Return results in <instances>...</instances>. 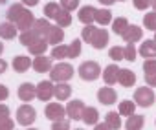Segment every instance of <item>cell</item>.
<instances>
[{"label":"cell","instance_id":"obj_1","mask_svg":"<svg viewBox=\"0 0 156 130\" xmlns=\"http://www.w3.org/2000/svg\"><path fill=\"white\" fill-rule=\"evenodd\" d=\"M48 74H50V81H51V83H68V81L73 77L75 70H73L72 64L61 60V62L53 64L51 70H50Z\"/></svg>","mask_w":156,"mask_h":130},{"label":"cell","instance_id":"obj_2","mask_svg":"<svg viewBox=\"0 0 156 130\" xmlns=\"http://www.w3.org/2000/svg\"><path fill=\"white\" fill-rule=\"evenodd\" d=\"M77 74H79V77L83 81L92 83V81L101 77V66L96 60H85V62H81V66L77 68Z\"/></svg>","mask_w":156,"mask_h":130},{"label":"cell","instance_id":"obj_3","mask_svg":"<svg viewBox=\"0 0 156 130\" xmlns=\"http://www.w3.org/2000/svg\"><path fill=\"white\" fill-rule=\"evenodd\" d=\"M132 101H134L136 106L149 108V106H152V104L156 103V95H154L152 88H149V86H140V88H136Z\"/></svg>","mask_w":156,"mask_h":130},{"label":"cell","instance_id":"obj_4","mask_svg":"<svg viewBox=\"0 0 156 130\" xmlns=\"http://www.w3.org/2000/svg\"><path fill=\"white\" fill-rule=\"evenodd\" d=\"M35 119H37V110L30 103H24V104L19 106V110H17V123L20 126L28 128V126H31L35 123Z\"/></svg>","mask_w":156,"mask_h":130},{"label":"cell","instance_id":"obj_5","mask_svg":"<svg viewBox=\"0 0 156 130\" xmlns=\"http://www.w3.org/2000/svg\"><path fill=\"white\" fill-rule=\"evenodd\" d=\"M85 108H87V104H85L81 99L68 101V104L64 106V110H66V115H68V119H72V121H81Z\"/></svg>","mask_w":156,"mask_h":130},{"label":"cell","instance_id":"obj_6","mask_svg":"<svg viewBox=\"0 0 156 130\" xmlns=\"http://www.w3.org/2000/svg\"><path fill=\"white\" fill-rule=\"evenodd\" d=\"M35 97H37L39 101L48 103V101L53 97V83H51V81H41V83L35 86Z\"/></svg>","mask_w":156,"mask_h":130},{"label":"cell","instance_id":"obj_7","mask_svg":"<svg viewBox=\"0 0 156 130\" xmlns=\"http://www.w3.org/2000/svg\"><path fill=\"white\" fill-rule=\"evenodd\" d=\"M44 115H46L50 121H61V119H64L66 110H64V106H62L59 101H57V103H48L46 108H44Z\"/></svg>","mask_w":156,"mask_h":130},{"label":"cell","instance_id":"obj_8","mask_svg":"<svg viewBox=\"0 0 156 130\" xmlns=\"http://www.w3.org/2000/svg\"><path fill=\"white\" fill-rule=\"evenodd\" d=\"M53 66V60L51 57H46V55H37L33 60H31V68L37 72V74H48Z\"/></svg>","mask_w":156,"mask_h":130},{"label":"cell","instance_id":"obj_9","mask_svg":"<svg viewBox=\"0 0 156 130\" xmlns=\"http://www.w3.org/2000/svg\"><path fill=\"white\" fill-rule=\"evenodd\" d=\"M98 101H99L101 104H107V106L116 104L118 94H116V90H114L112 86H103V88L98 90Z\"/></svg>","mask_w":156,"mask_h":130},{"label":"cell","instance_id":"obj_10","mask_svg":"<svg viewBox=\"0 0 156 130\" xmlns=\"http://www.w3.org/2000/svg\"><path fill=\"white\" fill-rule=\"evenodd\" d=\"M90 44H92V48H96V50L107 48V46H108V31H107L105 28H96Z\"/></svg>","mask_w":156,"mask_h":130},{"label":"cell","instance_id":"obj_11","mask_svg":"<svg viewBox=\"0 0 156 130\" xmlns=\"http://www.w3.org/2000/svg\"><path fill=\"white\" fill-rule=\"evenodd\" d=\"M121 37H123V40H125L127 44H134V42L141 40L143 29H141L140 26H136V24H129V28L125 29V33H123Z\"/></svg>","mask_w":156,"mask_h":130},{"label":"cell","instance_id":"obj_12","mask_svg":"<svg viewBox=\"0 0 156 130\" xmlns=\"http://www.w3.org/2000/svg\"><path fill=\"white\" fill-rule=\"evenodd\" d=\"M33 24H35V15L26 8V11L22 13V17L15 22V26H17V29L22 33V31H28V29H31L33 28Z\"/></svg>","mask_w":156,"mask_h":130},{"label":"cell","instance_id":"obj_13","mask_svg":"<svg viewBox=\"0 0 156 130\" xmlns=\"http://www.w3.org/2000/svg\"><path fill=\"white\" fill-rule=\"evenodd\" d=\"M101 75H103V81H105V84L107 86H112V84H116L118 83V75H119V66L114 62V64H108V66L101 72Z\"/></svg>","mask_w":156,"mask_h":130},{"label":"cell","instance_id":"obj_14","mask_svg":"<svg viewBox=\"0 0 156 130\" xmlns=\"http://www.w3.org/2000/svg\"><path fill=\"white\" fill-rule=\"evenodd\" d=\"M72 95V86L68 83H53V97L57 101H68Z\"/></svg>","mask_w":156,"mask_h":130},{"label":"cell","instance_id":"obj_15","mask_svg":"<svg viewBox=\"0 0 156 130\" xmlns=\"http://www.w3.org/2000/svg\"><path fill=\"white\" fill-rule=\"evenodd\" d=\"M138 53L147 60V59H156V42L152 39H147L140 44L138 48Z\"/></svg>","mask_w":156,"mask_h":130},{"label":"cell","instance_id":"obj_16","mask_svg":"<svg viewBox=\"0 0 156 130\" xmlns=\"http://www.w3.org/2000/svg\"><path fill=\"white\" fill-rule=\"evenodd\" d=\"M96 9H98V8H94V6H83V8H79V13H77V19H79V22L85 24V26L94 24Z\"/></svg>","mask_w":156,"mask_h":130},{"label":"cell","instance_id":"obj_17","mask_svg":"<svg viewBox=\"0 0 156 130\" xmlns=\"http://www.w3.org/2000/svg\"><path fill=\"white\" fill-rule=\"evenodd\" d=\"M44 39H46L48 46H50V44H51V46L62 44V40H64V29H62V28H59V26H51V28H50V31H48V35H46Z\"/></svg>","mask_w":156,"mask_h":130},{"label":"cell","instance_id":"obj_18","mask_svg":"<svg viewBox=\"0 0 156 130\" xmlns=\"http://www.w3.org/2000/svg\"><path fill=\"white\" fill-rule=\"evenodd\" d=\"M118 83L123 86V88H130L136 84V74L132 70H127V68H119V75H118Z\"/></svg>","mask_w":156,"mask_h":130},{"label":"cell","instance_id":"obj_19","mask_svg":"<svg viewBox=\"0 0 156 130\" xmlns=\"http://www.w3.org/2000/svg\"><path fill=\"white\" fill-rule=\"evenodd\" d=\"M17 95H19V99L24 101V103L33 101V99H35V84H31V83H22V84L19 86Z\"/></svg>","mask_w":156,"mask_h":130},{"label":"cell","instance_id":"obj_20","mask_svg":"<svg viewBox=\"0 0 156 130\" xmlns=\"http://www.w3.org/2000/svg\"><path fill=\"white\" fill-rule=\"evenodd\" d=\"M11 64H13V70H15L17 74H26V72L31 68V59H30L28 55H17Z\"/></svg>","mask_w":156,"mask_h":130},{"label":"cell","instance_id":"obj_21","mask_svg":"<svg viewBox=\"0 0 156 130\" xmlns=\"http://www.w3.org/2000/svg\"><path fill=\"white\" fill-rule=\"evenodd\" d=\"M19 35V29H17V26L15 24H11V22H0V39H4V40H11V39H15Z\"/></svg>","mask_w":156,"mask_h":130},{"label":"cell","instance_id":"obj_22","mask_svg":"<svg viewBox=\"0 0 156 130\" xmlns=\"http://www.w3.org/2000/svg\"><path fill=\"white\" fill-rule=\"evenodd\" d=\"M81 121H85V123H87V125H90V126L98 125V123H99V110H98L96 106H87V108H85V112H83Z\"/></svg>","mask_w":156,"mask_h":130},{"label":"cell","instance_id":"obj_23","mask_svg":"<svg viewBox=\"0 0 156 130\" xmlns=\"http://www.w3.org/2000/svg\"><path fill=\"white\" fill-rule=\"evenodd\" d=\"M110 130H119L123 126V121H121V115L118 112H107L105 114V121H103Z\"/></svg>","mask_w":156,"mask_h":130},{"label":"cell","instance_id":"obj_24","mask_svg":"<svg viewBox=\"0 0 156 130\" xmlns=\"http://www.w3.org/2000/svg\"><path fill=\"white\" fill-rule=\"evenodd\" d=\"M143 125H145V117L140 115V114H132L125 121V128L127 130H143Z\"/></svg>","mask_w":156,"mask_h":130},{"label":"cell","instance_id":"obj_25","mask_svg":"<svg viewBox=\"0 0 156 130\" xmlns=\"http://www.w3.org/2000/svg\"><path fill=\"white\" fill-rule=\"evenodd\" d=\"M94 22H98L101 28L103 26H108L112 22V11L108 8H101V9H96V17H94Z\"/></svg>","mask_w":156,"mask_h":130},{"label":"cell","instance_id":"obj_26","mask_svg":"<svg viewBox=\"0 0 156 130\" xmlns=\"http://www.w3.org/2000/svg\"><path fill=\"white\" fill-rule=\"evenodd\" d=\"M50 28H51V24H50V20H48V19H35V24H33V28H31V29H33L41 39H44V37L48 35Z\"/></svg>","mask_w":156,"mask_h":130},{"label":"cell","instance_id":"obj_27","mask_svg":"<svg viewBox=\"0 0 156 130\" xmlns=\"http://www.w3.org/2000/svg\"><path fill=\"white\" fill-rule=\"evenodd\" d=\"M24 11H26V8H24L22 4H13V6H9V9H8V13H6L8 22L15 24V22L22 17V13H24Z\"/></svg>","mask_w":156,"mask_h":130},{"label":"cell","instance_id":"obj_28","mask_svg":"<svg viewBox=\"0 0 156 130\" xmlns=\"http://www.w3.org/2000/svg\"><path fill=\"white\" fill-rule=\"evenodd\" d=\"M19 40H20V44H22V46L30 48L31 44H35L37 40H41V37H39L33 29H28V31H22V33L19 35Z\"/></svg>","mask_w":156,"mask_h":130},{"label":"cell","instance_id":"obj_29","mask_svg":"<svg viewBox=\"0 0 156 130\" xmlns=\"http://www.w3.org/2000/svg\"><path fill=\"white\" fill-rule=\"evenodd\" d=\"M81 50H83L81 39H73L72 44H68V55H66V59H77V57L81 55Z\"/></svg>","mask_w":156,"mask_h":130},{"label":"cell","instance_id":"obj_30","mask_svg":"<svg viewBox=\"0 0 156 130\" xmlns=\"http://www.w3.org/2000/svg\"><path fill=\"white\" fill-rule=\"evenodd\" d=\"M112 31L116 33V35H123L125 33V29L129 28V20L125 19V17H118V19H112Z\"/></svg>","mask_w":156,"mask_h":130},{"label":"cell","instance_id":"obj_31","mask_svg":"<svg viewBox=\"0 0 156 130\" xmlns=\"http://www.w3.org/2000/svg\"><path fill=\"white\" fill-rule=\"evenodd\" d=\"M118 114L119 115H132V114H136V104H134V101H130V99H127V101H121L119 103V106H118Z\"/></svg>","mask_w":156,"mask_h":130},{"label":"cell","instance_id":"obj_32","mask_svg":"<svg viewBox=\"0 0 156 130\" xmlns=\"http://www.w3.org/2000/svg\"><path fill=\"white\" fill-rule=\"evenodd\" d=\"M46 50H48V42H46V39H41V40H37L35 44H31V46L28 48V51H30L33 57H37V55H44Z\"/></svg>","mask_w":156,"mask_h":130},{"label":"cell","instance_id":"obj_33","mask_svg":"<svg viewBox=\"0 0 156 130\" xmlns=\"http://www.w3.org/2000/svg\"><path fill=\"white\" fill-rule=\"evenodd\" d=\"M59 13H61V6H59L57 2H48V4L44 6V15H46L44 19H48V20L53 19V20H55V17H57Z\"/></svg>","mask_w":156,"mask_h":130},{"label":"cell","instance_id":"obj_34","mask_svg":"<svg viewBox=\"0 0 156 130\" xmlns=\"http://www.w3.org/2000/svg\"><path fill=\"white\" fill-rule=\"evenodd\" d=\"M66 55H68V46H66V44H57V46H53V50H51V60H53V59H55V60H64Z\"/></svg>","mask_w":156,"mask_h":130},{"label":"cell","instance_id":"obj_35","mask_svg":"<svg viewBox=\"0 0 156 130\" xmlns=\"http://www.w3.org/2000/svg\"><path fill=\"white\" fill-rule=\"evenodd\" d=\"M55 22H57V26H59V28H68V26L72 24V13H68V11L61 9V13L55 17Z\"/></svg>","mask_w":156,"mask_h":130},{"label":"cell","instance_id":"obj_36","mask_svg":"<svg viewBox=\"0 0 156 130\" xmlns=\"http://www.w3.org/2000/svg\"><path fill=\"white\" fill-rule=\"evenodd\" d=\"M136 55H138L136 46L134 44H125V48H123V59L129 60V62H134L136 60Z\"/></svg>","mask_w":156,"mask_h":130},{"label":"cell","instance_id":"obj_37","mask_svg":"<svg viewBox=\"0 0 156 130\" xmlns=\"http://www.w3.org/2000/svg\"><path fill=\"white\" fill-rule=\"evenodd\" d=\"M143 26H145V29L156 31V13H154V11L143 15Z\"/></svg>","mask_w":156,"mask_h":130},{"label":"cell","instance_id":"obj_38","mask_svg":"<svg viewBox=\"0 0 156 130\" xmlns=\"http://www.w3.org/2000/svg\"><path fill=\"white\" fill-rule=\"evenodd\" d=\"M94 31H96V26H94V24L85 26V28L81 29V42H88V44H90V40H92V37H94Z\"/></svg>","mask_w":156,"mask_h":130},{"label":"cell","instance_id":"obj_39","mask_svg":"<svg viewBox=\"0 0 156 130\" xmlns=\"http://www.w3.org/2000/svg\"><path fill=\"white\" fill-rule=\"evenodd\" d=\"M59 6H61V9H64V11L72 13L73 9H77V8H79V0H61V2H59Z\"/></svg>","mask_w":156,"mask_h":130},{"label":"cell","instance_id":"obj_40","mask_svg":"<svg viewBox=\"0 0 156 130\" xmlns=\"http://www.w3.org/2000/svg\"><path fill=\"white\" fill-rule=\"evenodd\" d=\"M108 57L118 64V62L123 59V48H121V46H112V48L108 50Z\"/></svg>","mask_w":156,"mask_h":130},{"label":"cell","instance_id":"obj_41","mask_svg":"<svg viewBox=\"0 0 156 130\" xmlns=\"http://www.w3.org/2000/svg\"><path fill=\"white\" fill-rule=\"evenodd\" d=\"M156 72V59H147L143 60V74H154Z\"/></svg>","mask_w":156,"mask_h":130},{"label":"cell","instance_id":"obj_42","mask_svg":"<svg viewBox=\"0 0 156 130\" xmlns=\"http://www.w3.org/2000/svg\"><path fill=\"white\" fill-rule=\"evenodd\" d=\"M51 130H70V121L68 119H61V121H53Z\"/></svg>","mask_w":156,"mask_h":130},{"label":"cell","instance_id":"obj_43","mask_svg":"<svg viewBox=\"0 0 156 130\" xmlns=\"http://www.w3.org/2000/svg\"><path fill=\"white\" fill-rule=\"evenodd\" d=\"M132 6L138 11H145V9L151 8V0H132Z\"/></svg>","mask_w":156,"mask_h":130},{"label":"cell","instance_id":"obj_44","mask_svg":"<svg viewBox=\"0 0 156 130\" xmlns=\"http://www.w3.org/2000/svg\"><path fill=\"white\" fill-rule=\"evenodd\" d=\"M0 130H15V121L11 117L0 119Z\"/></svg>","mask_w":156,"mask_h":130},{"label":"cell","instance_id":"obj_45","mask_svg":"<svg viewBox=\"0 0 156 130\" xmlns=\"http://www.w3.org/2000/svg\"><path fill=\"white\" fill-rule=\"evenodd\" d=\"M9 115H11L9 106L4 104V103H0V119H6V117H9Z\"/></svg>","mask_w":156,"mask_h":130},{"label":"cell","instance_id":"obj_46","mask_svg":"<svg viewBox=\"0 0 156 130\" xmlns=\"http://www.w3.org/2000/svg\"><path fill=\"white\" fill-rule=\"evenodd\" d=\"M145 83H147L149 88L156 86V72H154V74H147V75H145Z\"/></svg>","mask_w":156,"mask_h":130},{"label":"cell","instance_id":"obj_47","mask_svg":"<svg viewBox=\"0 0 156 130\" xmlns=\"http://www.w3.org/2000/svg\"><path fill=\"white\" fill-rule=\"evenodd\" d=\"M8 97H9V90H8V86L0 84V103H2V101H6Z\"/></svg>","mask_w":156,"mask_h":130},{"label":"cell","instance_id":"obj_48","mask_svg":"<svg viewBox=\"0 0 156 130\" xmlns=\"http://www.w3.org/2000/svg\"><path fill=\"white\" fill-rule=\"evenodd\" d=\"M20 4H22L24 8H33V6L39 4V0H20Z\"/></svg>","mask_w":156,"mask_h":130},{"label":"cell","instance_id":"obj_49","mask_svg":"<svg viewBox=\"0 0 156 130\" xmlns=\"http://www.w3.org/2000/svg\"><path fill=\"white\" fill-rule=\"evenodd\" d=\"M6 70H8V62H6L4 59H0V75H2Z\"/></svg>","mask_w":156,"mask_h":130},{"label":"cell","instance_id":"obj_50","mask_svg":"<svg viewBox=\"0 0 156 130\" xmlns=\"http://www.w3.org/2000/svg\"><path fill=\"white\" fill-rule=\"evenodd\" d=\"M94 130H110L105 123H98V125H94Z\"/></svg>","mask_w":156,"mask_h":130},{"label":"cell","instance_id":"obj_51","mask_svg":"<svg viewBox=\"0 0 156 130\" xmlns=\"http://www.w3.org/2000/svg\"><path fill=\"white\" fill-rule=\"evenodd\" d=\"M99 2H101L103 6H107V8H108V6H112V4H116V0H99Z\"/></svg>","mask_w":156,"mask_h":130},{"label":"cell","instance_id":"obj_52","mask_svg":"<svg viewBox=\"0 0 156 130\" xmlns=\"http://www.w3.org/2000/svg\"><path fill=\"white\" fill-rule=\"evenodd\" d=\"M151 8H152V11L156 13V0H151Z\"/></svg>","mask_w":156,"mask_h":130},{"label":"cell","instance_id":"obj_53","mask_svg":"<svg viewBox=\"0 0 156 130\" xmlns=\"http://www.w3.org/2000/svg\"><path fill=\"white\" fill-rule=\"evenodd\" d=\"M4 53V42H0V55Z\"/></svg>","mask_w":156,"mask_h":130},{"label":"cell","instance_id":"obj_54","mask_svg":"<svg viewBox=\"0 0 156 130\" xmlns=\"http://www.w3.org/2000/svg\"><path fill=\"white\" fill-rule=\"evenodd\" d=\"M4 4H8V0H0V6H4Z\"/></svg>","mask_w":156,"mask_h":130},{"label":"cell","instance_id":"obj_55","mask_svg":"<svg viewBox=\"0 0 156 130\" xmlns=\"http://www.w3.org/2000/svg\"><path fill=\"white\" fill-rule=\"evenodd\" d=\"M26 130H37V128H33V126H28V128H26Z\"/></svg>","mask_w":156,"mask_h":130},{"label":"cell","instance_id":"obj_56","mask_svg":"<svg viewBox=\"0 0 156 130\" xmlns=\"http://www.w3.org/2000/svg\"><path fill=\"white\" fill-rule=\"evenodd\" d=\"M152 40H154V42H156V31H154V39H152Z\"/></svg>","mask_w":156,"mask_h":130},{"label":"cell","instance_id":"obj_57","mask_svg":"<svg viewBox=\"0 0 156 130\" xmlns=\"http://www.w3.org/2000/svg\"><path fill=\"white\" fill-rule=\"evenodd\" d=\"M73 130H83V128H73Z\"/></svg>","mask_w":156,"mask_h":130},{"label":"cell","instance_id":"obj_58","mask_svg":"<svg viewBox=\"0 0 156 130\" xmlns=\"http://www.w3.org/2000/svg\"><path fill=\"white\" fill-rule=\"evenodd\" d=\"M118 2H125V0H118Z\"/></svg>","mask_w":156,"mask_h":130}]
</instances>
